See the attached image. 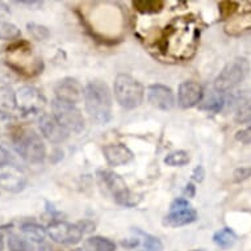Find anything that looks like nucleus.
I'll list each match as a JSON object with an SVG mask.
<instances>
[{
    "label": "nucleus",
    "instance_id": "e433bc0d",
    "mask_svg": "<svg viewBox=\"0 0 251 251\" xmlns=\"http://www.w3.org/2000/svg\"><path fill=\"white\" fill-rule=\"evenodd\" d=\"M9 15H11V11H9L8 5L3 3V1H0V19L9 16Z\"/></svg>",
    "mask_w": 251,
    "mask_h": 251
},
{
    "label": "nucleus",
    "instance_id": "9d476101",
    "mask_svg": "<svg viewBox=\"0 0 251 251\" xmlns=\"http://www.w3.org/2000/svg\"><path fill=\"white\" fill-rule=\"evenodd\" d=\"M15 96H16V108L24 116L40 113L45 105V98L36 87H21L20 90L15 92Z\"/></svg>",
    "mask_w": 251,
    "mask_h": 251
},
{
    "label": "nucleus",
    "instance_id": "f257e3e1",
    "mask_svg": "<svg viewBox=\"0 0 251 251\" xmlns=\"http://www.w3.org/2000/svg\"><path fill=\"white\" fill-rule=\"evenodd\" d=\"M200 38L198 21L192 17H176L166 28L161 40V50L170 58L185 61L195 55Z\"/></svg>",
    "mask_w": 251,
    "mask_h": 251
},
{
    "label": "nucleus",
    "instance_id": "473e14b6",
    "mask_svg": "<svg viewBox=\"0 0 251 251\" xmlns=\"http://www.w3.org/2000/svg\"><path fill=\"white\" fill-rule=\"evenodd\" d=\"M204 176H205V171H204V167L202 166H198L196 169L194 170V174H192V179L198 183H201L204 180Z\"/></svg>",
    "mask_w": 251,
    "mask_h": 251
},
{
    "label": "nucleus",
    "instance_id": "f03ea898",
    "mask_svg": "<svg viewBox=\"0 0 251 251\" xmlns=\"http://www.w3.org/2000/svg\"><path fill=\"white\" fill-rule=\"evenodd\" d=\"M87 113L95 123L104 125L112 119V94L101 80H92L84 88Z\"/></svg>",
    "mask_w": 251,
    "mask_h": 251
},
{
    "label": "nucleus",
    "instance_id": "6e6552de",
    "mask_svg": "<svg viewBox=\"0 0 251 251\" xmlns=\"http://www.w3.org/2000/svg\"><path fill=\"white\" fill-rule=\"evenodd\" d=\"M51 109L54 119L69 133H80L84 129V117L75 104L55 98L51 103Z\"/></svg>",
    "mask_w": 251,
    "mask_h": 251
},
{
    "label": "nucleus",
    "instance_id": "f8f14e48",
    "mask_svg": "<svg viewBox=\"0 0 251 251\" xmlns=\"http://www.w3.org/2000/svg\"><path fill=\"white\" fill-rule=\"evenodd\" d=\"M38 126H40L42 136L51 144H62L70 136L66 129L54 119L53 115H41L38 120Z\"/></svg>",
    "mask_w": 251,
    "mask_h": 251
},
{
    "label": "nucleus",
    "instance_id": "4be33fe9",
    "mask_svg": "<svg viewBox=\"0 0 251 251\" xmlns=\"http://www.w3.org/2000/svg\"><path fill=\"white\" fill-rule=\"evenodd\" d=\"M16 108V96L8 87L0 88V115H11Z\"/></svg>",
    "mask_w": 251,
    "mask_h": 251
},
{
    "label": "nucleus",
    "instance_id": "0eeeda50",
    "mask_svg": "<svg viewBox=\"0 0 251 251\" xmlns=\"http://www.w3.org/2000/svg\"><path fill=\"white\" fill-rule=\"evenodd\" d=\"M98 176L101 180L107 190L111 192L113 199L117 204L124 206H134L138 204V199L132 191L129 190L126 183L120 176L119 174H116L112 170H99Z\"/></svg>",
    "mask_w": 251,
    "mask_h": 251
},
{
    "label": "nucleus",
    "instance_id": "c756f323",
    "mask_svg": "<svg viewBox=\"0 0 251 251\" xmlns=\"http://www.w3.org/2000/svg\"><path fill=\"white\" fill-rule=\"evenodd\" d=\"M11 161H12V158H11V154L8 152V150L0 145V169L8 166L11 163Z\"/></svg>",
    "mask_w": 251,
    "mask_h": 251
},
{
    "label": "nucleus",
    "instance_id": "72a5a7b5",
    "mask_svg": "<svg viewBox=\"0 0 251 251\" xmlns=\"http://www.w3.org/2000/svg\"><path fill=\"white\" fill-rule=\"evenodd\" d=\"M16 4L26 5L29 9H37L40 7H42V1H36V0H32V1H25V0H21V1H16Z\"/></svg>",
    "mask_w": 251,
    "mask_h": 251
},
{
    "label": "nucleus",
    "instance_id": "4c0bfd02",
    "mask_svg": "<svg viewBox=\"0 0 251 251\" xmlns=\"http://www.w3.org/2000/svg\"><path fill=\"white\" fill-rule=\"evenodd\" d=\"M195 192H196V188H195L194 184H187L185 185V190H184V195L185 196H188V198H194Z\"/></svg>",
    "mask_w": 251,
    "mask_h": 251
},
{
    "label": "nucleus",
    "instance_id": "a211bd4d",
    "mask_svg": "<svg viewBox=\"0 0 251 251\" xmlns=\"http://www.w3.org/2000/svg\"><path fill=\"white\" fill-rule=\"evenodd\" d=\"M20 229L23 231V234L29 239V241H34V242L41 243L44 242V239H45L46 235V229L37 224L36 221H24V223H21Z\"/></svg>",
    "mask_w": 251,
    "mask_h": 251
},
{
    "label": "nucleus",
    "instance_id": "58836bf2",
    "mask_svg": "<svg viewBox=\"0 0 251 251\" xmlns=\"http://www.w3.org/2000/svg\"><path fill=\"white\" fill-rule=\"evenodd\" d=\"M191 251H205V250H202V249H196V250H191Z\"/></svg>",
    "mask_w": 251,
    "mask_h": 251
},
{
    "label": "nucleus",
    "instance_id": "2f4dec72",
    "mask_svg": "<svg viewBox=\"0 0 251 251\" xmlns=\"http://www.w3.org/2000/svg\"><path fill=\"white\" fill-rule=\"evenodd\" d=\"M121 246L125 247V249H129V250L138 249V247H140V238L136 235L134 238H129L125 239V241H121Z\"/></svg>",
    "mask_w": 251,
    "mask_h": 251
},
{
    "label": "nucleus",
    "instance_id": "1a4fd4ad",
    "mask_svg": "<svg viewBox=\"0 0 251 251\" xmlns=\"http://www.w3.org/2000/svg\"><path fill=\"white\" fill-rule=\"evenodd\" d=\"M198 220V212L192 208L187 199H175L170 205V213L163 220V225L169 227H180L190 225Z\"/></svg>",
    "mask_w": 251,
    "mask_h": 251
},
{
    "label": "nucleus",
    "instance_id": "bb28decb",
    "mask_svg": "<svg viewBox=\"0 0 251 251\" xmlns=\"http://www.w3.org/2000/svg\"><path fill=\"white\" fill-rule=\"evenodd\" d=\"M8 249L9 251H34V247L30 241L21 238L16 234L8 235Z\"/></svg>",
    "mask_w": 251,
    "mask_h": 251
},
{
    "label": "nucleus",
    "instance_id": "2eb2a0df",
    "mask_svg": "<svg viewBox=\"0 0 251 251\" xmlns=\"http://www.w3.org/2000/svg\"><path fill=\"white\" fill-rule=\"evenodd\" d=\"M148 100L152 107L161 111H170L175 105V98L171 88L163 84H151L148 87Z\"/></svg>",
    "mask_w": 251,
    "mask_h": 251
},
{
    "label": "nucleus",
    "instance_id": "5701e85b",
    "mask_svg": "<svg viewBox=\"0 0 251 251\" xmlns=\"http://www.w3.org/2000/svg\"><path fill=\"white\" fill-rule=\"evenodd\" d=\"M213 242L221 249H230L237 242V234L230 227H223L213 234Z\"/></svg>",
    "mask_w": 251,
    "mask_h": 251
},
{
    "label": "nucleus",
    "instance_id": "cd10ccee",
    "mask_svg": "<svg viewBox=\"0 0 251 251\" xmlns=\"http://www.w3.org/2000/svg\"><path fill=\"white\" fill-rule=\"evenodd\" d=\"M26 28H28L30 36L37 41H45L50 37V30L46 28L45 25L37 24V23H28Z\"/></svg>",
    "mask_w": 251,
    "mask_h": 251
},
{
    "label": "nucleus",
    "instance_id": "c9c22d12",
    "mask_svg": "<svg viewBox=\"0 0 251 251\" xmlns=\"http://www.w3.org/2000/svg\"><path fill=\"white\" fill-rule=\"evenodd\" d=\"M11 226H12V225H4V226H0V251H3V249H4V233L8 230Z\"/></svg>",
    "mask_w": 251,
    "mask_h": 251
},
{
    "label": "nucleus",
    "instance_id": "6ab92c4d",
    "mask_svg": "<svg viewBox=\"0 0 251 251\" xmlns=\"http://www.w3.org/2000/svg\"><path fill=\"white\" fill-rule=\"evenodd\" d=\"M134 234L140 238V251H162L163 250V243L161 242V239L156 238L154 235L145 233V231L140 230V229H133Z\"/></svg>",
    "mask_w": 251,
    "mask_h": 251
},
{
    "label": "nucleus",
    "instance_id": "39448f33",
    "mask_svg": "<svg viewBox=\"0 0 251 251\" xmlns=\"http://www.w3.org/2000/svg\"><path fill=\"white\" fill-rule=\"evenodd\" d=\"M113 92L117 103L125 109H134L140 107L144 101V86L128 74H120L116 76Z\"/></svg>",
    "mask_w": 251,
    "mask_h": 251
},
{
    "label": "nucleus",
    "instance_id": "7ed1b4c3",
    "mask_svg": "<svg viewBox=\"0 0 251 251\" xmlns=\"http://www.w3.org/2000/svg\"><path fill=\"white\" fill-rule=\"evenodd\" d=\"M7 63L11 69L25 76H34L42 73L44 63L40 57L33 53L32 45L26 41L15 42L7 48Z\"/></svg>",
    "mask_w": 251,
    "mask_h": 251
},
{
    "label": "nucleus",
    "instance_id": "20e7f679",
    "mask_svg": "<svg viewBox=\"0 0 251 251\" xmlns=\"http://www.w3.org/2000/svg\"><path fill=\"white\" fill-rule=\"evenodd\" d=\"M13 144L16 151L28 163H42L46 156V146L40 134L32 129H21L13 136Z\"/></svg>",
    "mask_w": 251,
    "mask_h": 251
},
{
    "label": "nucleus",
    "instance_id": "412c9836",
    "mask_svg": "<svg viewBox=\"0 0 251 251\" xmlns=\"http://www.w3.org/2000/svg\"><path fill=\"white\" fill-rule=\"evenodd\" d=\"M224 98L221 94H218L217 91H212L206 96H202V100L199 108L201 111H208L213 112V113H217L223 109L224 107Z\"/></svg>",
    "mask_w": 251,
    "mask_h": 251
},
{
    "label": "nucleus",
    "instance_id": "393cba45",
    "mask_svg": "<svg viewBox=\"0 0 251 251\" xmlns=\"http://www.w3.org/2000/svg\"><path fill=\"white\" fill-rule=\"evenodd\" d=\"M20 36V29L17 28L16 25L9 23V21L0 20V40L11 41V40H16Z\"/></svg>",
    "mask_w": 251,
    "mask_h": 251
},
{
    "label": "nucleus",
    "instance_id": "c85d7f7f",
    "mask_svg": "<svg viewBox=\"0 0 251 251\" xmlns=\"http://www.w3.org/2000/svg\"><path fill=\"white\" fill-rule=\"evenodd\" d=\"M235 140L241 144L250 145L251 144V125L245 129H241L235 133Z\"/></svg>",
    "mask_w": 251,
    "mask_h": 251
},
{
    "label": "nucleus",
    "instance_id": "f704fd0d",
    "mask_svg": "<svg viewBox=\"0 0 251 251\" xmlns=\"http://www.w3.org/2000/svg\"><path fill=\"white\" fill-rule=\"evenodd\" d=\"M76 225L80 227V230L83 231V234H84V233H90V231H92L95 229V225L92 223H90V221H82V223H78Z\"/></svg>",
    "mask_w": 251,
    "mask_h": 251
},
{
    "label": "nucleus",
    "instance_id": "423d86ee",
    "mask_svg": "<svg viewBox=\"0 0 251 251\" xmlns=\"http://www.w3.org/2000/svg\"><path fill=\"white\" fill-rule=\"evenodd\" d=\"M250 71V63L246 58H235L224 67L223 71L214 79L213 88L218 94H225L234 90L246 79Z\"/></svg>",
    "mask_w": 251,
    "mask_h": 251
},
{
    "label": "nucleus",
    "instance_id": "ddd939ff",
    "mask_svg": "<svg viewBox=\"0 0 251 251\" xmlns=\"http://www.w3.org/2000/svg\"><path fill=\"white\" fill-rule=\"evenodd\" d=\"M25 185H26V176L23 173V170L17 169L12 165L0 169V187L3 190L17 194L24 190Z\"/></svg>",
    "mask_w": 251,
    "mask_h": 251
},
{
    "label": "nucleus",
    "instance_id": "f3484780",
    "mask_svg": "<svg viewBox=\"0 0 251 251\" xmlns=\"http://www.w3.org/2000/svg\"><path fill=\"white\" fill-rule=\"evenodd\" d=\"M103 154L108 165L113 167L126 165L134 159V154L132 150L124 144L107 145L103 148Z\"/></svg>",
    "mask_w": 251,
    "mask_h": 251
},
{
    "label": "nucleus",
    "instance_id": "4468645a",
    "mask_svg": "<svg viewBox=\"0 0 251 251\" xmlns=\"http://www.w3.org/2000/svg\"><path fill=\"white\" fill-rule=\"evenodd\" d=\"M204 91L201 86L196 82H183L177 90V104L183 109H190L201 103Z\"/></svg>",
    "mask_w": 251,
    "mask_h": 251
},
{
    "label": "nucleus",
    "instance_id": "aec40b11",
    "mask_svg": "<svg viewBox=\"0 0 251 251\" xmlns=\"http://www.w3.org/2000/svg\"><path fill=\"white\" fill-rule=\"evenodd\" d=\"M86 251H116V243L105 237H90L83 243Z\"/></svg>",
    "mask_w": 251,
    "mask_h": 251
},
{
    "label": "nucleus",
    "instance_id": "b1692460",
    "mask_svg": "<svg viewBox=\"0 0 251 251\" xmlns=\"http://www.w3.org/2000/svg\"><path fill=\"white\" fill-rule=\"evenodd\" d=\"M133 7L141 13H158L161 12L165 1L163 0H136L132 3Z\"/></svg>",
    "mask_w": 251,
    "mask_h": 251
},
{
    "label": "nucleus",
    "instance_id": "7c9ffc66",
    "mask_svg": "<svg viewBox=\"0 0 251 251\" xmlns=\"http://www.w3.org/2000/svg\"><path fill=\"white\" fill-rule=\"evenodd\" d=\"M250 176H251V169L242 167V169H238L234 171V180L235 181H242Z\"/></svg>",
    "mask_w": 251,
    "mask_h": 251
},
{
    "label": "nucleus",
    "instance_id": "dca6fc26",
    "mask_svg": "<svg viewBox=\"0 0 251 251\" xmlns=\"http://www.w3.org/2000/svg\"><path fill=\"white\" fill-rule=\"evenodd\" d=\"M55 95H57V99L76 104L84 98V90L76 79L65 78L57 83Z\"/></svg>",
    "mask_w": 251,
    "mask_h": 251
},
{
    "label": "nucleus",
    "instance_id": "a878e982",
    "mask_svg": "<svg viewBox=\"0 0 251 251\" xmlns=\"http://www.w3.org/2000/svg\"><path fill=\"white\" fill-rule=\"evenodd\" d=\"M165 163L171 167H181L190 163V155L184 150H177V151L170 152L165 158Z\"/></svg>",
    "mask_w": 251,
    "mask_h": 251
},
{
    "label": "nucleus",
    "instance_id": "9b49d317",
    "mask_svg": "<svg viewBox=\"0 0 251 251\" xmlns=\"http://www.w3.org/2000/svg\"><path fill=\"white\" fill-rule=\"evenodd\" d=\"M46 234L54 242L61 245H76L82 241L83 231L76 224L66 221H53L46 227Z\"/></svg>",
    "mask_w": 251,
    "mask_h": 251
}]
</instances>
